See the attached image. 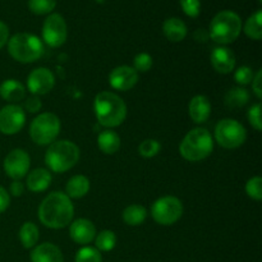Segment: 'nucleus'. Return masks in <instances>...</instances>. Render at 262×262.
<instances>
[{
	"label": "nucleus",
	"mask_w": 262,
	"mask_h": 262,
	"mask_svg": "<svg viewBox=\"0 0 262 262\" xmlns=\"http://www.w3.org/2000/svg\"><path fill=\"white\" fill-rule=\"evenodd\" d=\"M183 215V205L174 196H164L156 200L151 206V216L160 225H173Z\"/></svg>",
	"instance_id": "obj_9"
},
{
	"label": "nucleus",
	"mask_w": 262,
	"mask_h": 262,
	"mask_svg": "<svg viewBox=\"0 0 262 262\" xmlns=\"http://www.w3.org/2000/svg\"><path fill=\"white\" fill-rule=\"evenodd\" d=\"M95 2H96V3H99V4H102V3H104L105 0H95Z\"/></svg>",
	"instance_id": "obj_43"
},
{
	"label": "nucleus",
	"mask_w": 262,
	"mask_h": 262,
	"mask_svg": "<svg viewBox=\"0 0 262 262\" xmlns=\"http://www.w3.org/2000/svg\"><path fill=\"white\" fill-rule=\"evenodd\" d=\"M214 150V141L206 128H193L183 138L179 152L186 160L196 163L210 156Z\"/></svg>",
	"instance_id": "obj_3"
},
{
	"label": "nucleus",
	"mask_w": 262,
	"mask_h": 262,
	"mask_svg": "<svg viewBox=\"0 0 262 262\" xmlns=\"http://www.w3.org/2000/svg\"><path fill=\"white\" fill-rule=\"evenodd\" d=\"M9 204H10L9 194H8V192L5 191L3 187H0V214L4 212L5 210L9 207Z\"/></svg>",
	"instance_id": "obj_39"
},
{
	"label": "nucleus",
	"mask_w": 262,
	"mask_h": 262,
	"mask_svg": "<svg viewBox=\"0 0 262 262\" xmlns=\"http://www.w3.org/2000/svg\"><path fill=\"white\" fill-rule=\"evenodd\" d=\"M133 63H135V67H133V68H135V71L137 72V73L138 72L145 73V72H148L152 68V56L147 53H140L136 55Z\"/></svg>",
	"instance_id": "obj_33"
},
{
	"label": "nucleus",
	"mask_w": 262,
	"mask_h": 262,
	"mask_svg": "<svg viewBox=\"0 0 262 262\" xmlns=\"http://www.w3.org/2000/svg\"><path fill=\"white\" fill-rule=\"evenodd\" d=\"M179 2H181L182 9H183V12L188 17H199L200 12H201V3H200V0H179Z\"/></svg>",
	"instance_id": "obj_35"
},
{
	"label": "nucleus",
	"mask_w": 262,
	"mask_h": 262,
	"mask_svg": "<svg viewBox=\"0 0 262 262\" xmlns=\"http://www.w3.org/2000/svg\"><path fill=\"white\" fill-rule=\"evenodd\" d=\"M55 84V77L48 68H36L27 78V87L35 96L46 95L53 90Z\"/></svg>",
	"instance_id": "obj_13"
},
{
	"label": "nucleus",
	"mask_w": 262,
	"mask_h": 262,
	"mask_svg": "<svg viewBox=\"0 0 262 262\" xmlns=\"http://www.w3.org/2000/svg\"><path fill=\"white\" fill-rule=\"evenodd\" d=\"M9 40V28L4 22L0 20V49L5 45Z\"/></svg>",
	"instance_id": "obj_40"
},
{
	"label": "nucleus",
	"mask_w": 262,
	"mask_h": 262,
	"mask_svg": "<svg viewBox=\"0 0 262 262\" xmlns=\"http://www.w3.org/2000/svg\"><path fill=\"white\" fill-rule=\"evenodd\" d=\"M68 28L66 19L58 13L48 15L43 22L42 38L50 48H59L67 41Z\"/></svg>",
	"instance_id": "obj_10"
},
{
	"label": "nucleus",
	"mask_w": 262,
	"mask_h": 262,
	"mask_svg": "<svg viewBox=\"0 0 262 262\" xmlns=\"http://www.w3.org/2000/svg\"><path fill=\"white\" fill-rule=\"evenodd\" d=\"M146 217H147V210L141 205H129L123 211V220L130 227H138L145 222Z\"/></svg>",
	"instance_id": "obj_25"
},
{
	"label": "nucleus",
	"mask_w": 262,
	"mask_h": 262,
	"mask_svg": "<svg viewBox=\"0 0 262 262\" xmlns=\"http://www.w3.org/2000/svg\"><path fill=\"white\" fill-rule=\"evenodd\" d=\"M90 191V181L84 176H74L66 186V194L69 199H82Z\"/></svg>",
	"instance_id": "obj_23"
},
{
	"label": "nucleus",
	"mask_w": 262,
	"mask_h": 262,
	"mask_svg": "<svg viewBox=\"0 0 262 262\" xmlns=\"http://www.w3.org/2000/svg\"><path fill=\"white\" fill-rule=\"evenodd\" d=\"M245 33L252 40H261L262 38V10L258 9L253 13L245 23Z\"/></svg>",
	"instance_id": "obj_27"
},
{
	"label": "nucleus",
	"mask_w": 262,
	"mask_h": 262,
	"mask_svg": "<svg viewBox=\"0 0 262 262\" xmlns=\"http://www.w3.org/2000/svg\"><path fill=\"white\" fill-rule=\"evenodd\" d=\"M250 101V94L243 87H233L225 94V106L229 109H241Z\"/></svg>",
	"instance_id": "obj_24"
},
{
	"label": "nucleus",
	"mask_w": 262,
	"mask_h": 262,
	"mask_svg": "<svg viewBox=\"0 0 262 262\" xmlns=\"http://www.w3.org/2000/svg\"><path fill=\"white\" fill-rule=\"evenodd\" d=\"M242 31V19L232 10H222L212 18L210 23L209 35L220 45L234 42Z\"/></svg>",
	"instance_id": "obj_5"
},
{
	"label": "nucleus",
	"mask_w": 262,
	"mask_h": 262,
	"mask_svg": "<svg viewBox=\"0 0 262 262\" xmlns=\"http://www.w3.org/2000/svg\"><path fill=\"white\" fill-rule=\"evenodd\" d=\"M74 207L71 199L63 192H53L43 199L38 207V219L50 229H61L71 224Z\"/></svg>",
	"instance_id": "obj_1"
},
{
	"label": "nucleus",
	"mask_w": 262,
	"mask_h": 262,
	"mask_svg": "<svg viewBox=\"0 0 262 262\" xmlns=\"http://www.w3.org/2000/svg\"><path fill=\"white\" fill-rule=\"evenodd\" d=\"M25 122V110L19 105L10 104L0 110V132L3 135H15L22 129Z\"/></svg>",
	"instance_id": "obj_11"
},
{
	"label": "nucleus",
	"mask_w": 262,
	"mask_h": 262,
	"mask_svg": "<svg viewBox=\"0 0 262 262\" xmlns=\"http://www.w3.org/2000/svg\"><path fill=\"white\" fill-rule=\"evenodd\" d=\"M188 113L191 119L197 124L205 123L211 114V104L210 100L204 95H197L189 101Z\"/></svg>",
	"instance_id": "obj_17"
},
{
	"label": "nucleus",
	"mask_w": 262,
	"mask_h": 262,
	"mask_svg": "<svg viewBox=\"0 0 262 262\" xmlns=\"http://www.w3.org/2000/svg\"><path fill=\"white\" fill-rule=\"evenodd\" d=\"M60 132V119L54 113H42L32 120L30 136L36 145L46 146L55 142Z\"/></svg>",
	"instance_id": "obj_7"
},
{
	"label": "nucleus",
	"mask_w": 262,
	"mask_h": 262,
	"mask_svg": "<svg viewBox=\"0 0 262 262\" xmlns=\"http://www.w3.org/2000/svg\"><path fill=\"white\" fill-rule=\"evenodd\" d=\"M79 160V148L72 141L61 140L50 143L45 154V163L54 173H66Z\"/></svg>",
	"instance_id": "obj_4"
},
{
	"label": "nucleus",
	"mask_w": 262,
	"mask_h": 262,
	"mask_svg": "<svg viewBox=\"0 0 262 262\" xmlns=\"http://www.w3.org/2000/svg\"><path fill=\"white\" fill-rule=\"evenodd\" d=\"M247 130L235 119H223L215 127V140L224 148H237L246 142Z\"/></svg>",
	"instance_id": "obj_8"
},
{
	"label": "nucleus",
	"mask_w": 262,
	"mask_h": 262,
	"mask_svg": "<svg viewBox=\"0 0 262 262\" xmlns=\"http://www.w3.org/2000/svg\"><path fill=\"white\" fill-rule=\"evenodd\" d=\"M30 165V155L22 148H15V150L10 151L4 160L5 174L14 181H19L23 177H26Z\"/></svg>",
	"instance_id": "obj_12"
},
{
	"label": "nucleus",
	"mask_w": 262,
	"mask_h": 262,
	"mask_svg": "<svg viewBox=\"0 0 262 262\" xmlns=\"http://www.w3.org/2000/svg\"><path fill=\"white\" fill-rule=\"evenodd\" d=\"M69 235L78 245H89L96 237V228L90 220L77 219L69 227Z\"/></svg>",
	"instance_id": "obj_16"
},
{
	"label": "nucleus",
	"mask_w": 262,
	"mask_h": 262,
	"mask_svg": "<svg viewBox=\"0 0 262 262\" xmlns=\"http://www.w3.org/2000/svg\"><path fill=\"white\" fill-rule=\"evenodd\" d=\"M23 192H25V186L20 181H13L10 184V193L15 197L22 196Z\"/></svg>",
	"instance_id": "obj_41"
},
{
	"label": "nucleus",
	"mask_w": 262,
	"mask_h": 262,
	"mask_svg": "<svg viewBox=\"0 0 262 262\" xmlns=\"http://www.w3.org/2000/svg\"><path fill=\"white\" fill-rule=\"evenodd\" d=\"M76 262H102L101 253L94 247H83L76 253Z\"/></svg>",
	"instance_id": "obj_31"
},
{
	"label": "nucleus",
	"mask_w": 262,
	"mask_h": 262,
	"mask_svg": "<svg viewBox=\"0 0 262 262\" xmlns=\"http://www.w3.org/2000/svg\"><path fill=\"white\" fill-rule=\"evenodd\" d=\"M43 43L32 33H17L8 40L10 56L19 63H33L43 55Z\"/></svg>",
	"instance_id": "obj_6"
},
{
	"label": "nucleus",
	"mask_w": 262,
	"mask_h": 262,
	"mask_svg": "<svg viewBox=\"0 0 262 262\" xmlns=\"http://www.w3.org/2000/svg\"><path fill=\"white\" fill-rule=\"evenodd\" d=\"M51 181H53V177H51L50 171L48 169L38 168L28 174L26 183H27V188L31 192L38 193V192L46 191L50 187Z\"/></svg>",
	"instance_id": "obj_19"
},
{
	"label": "nucleus",
	"mask_w": 262,
	"mask_h": 262,
	"mask_svg": "<svg viewBox=\"0 0 262 262\" xmlns=\"http://www.w3.org/2000/svg\"><path fill=\"white\" fill-rule=\"evenodd\" d=\"M26 89L15 79H7L0 84V96L8 102H18L25 99Z\"/></svg>",
	"instance_id": "obj_21"
},
{
	"label": "nucleus",
	"mask_w": 262,
	"mask_h": 262,
	"mask_svg": "<svg viewBox=\"0 0 262 262\" xmlns=\"http://www.w3.org/2000/svg\"><path fill=\"white\" fill-rule=\"evenodd\" d=\"M252 90L255 92V95L257 96L258 100L262 99V71L257 72V73L253 76L252 79Z\"/></svg>",
	"instance_id": "obj_38"
},
{
	"label": "nucleus",
	"mask_w": 262,
	"mask_h": 262,
	"mask_svg": "<svg viewBox=\"0 0 262 262\" xmlns=\"http://www.w3.org/2000/svg\"><path fill=\"white\" fill-rule=\"evenodd\" d=\"M234 79L241 87L242 86H247L248 83H251L253 79V72L250 67L243 66L239 67V68L235 71L234 73Z\"/></svg>",
	"instance_id": "obj_34"
},
{
	"label": "nucleus",
	"mask_w": 262,
	"mask_h": 262,
	"mask_svg": "<svg viewBox=\"0 0 262 262\" xmlns=\"http://www.w3.org/2000/svg\"><path fill=\"white\" fill-rule=\"evenodd\" d=\"M161 150V145L159 141L152 140V138H148V140H145L143 142H141V145L138 146V152L142 158L150 159L154 158V156L158 155Z\"/></svg>",
	"instance_id": "obj_30"
},
{
	"label": "nucleus",
	"mask_w": 262,
	"mask_h": 262,
	"mask_svg": "<svg viewBox=\"0 0 262 262\" xmlns=\"http://www.w3.org/2000/svg\"><path fill=\"white\" fill-rule=\"evenodd\" d=\"M95 245H96V250L109 252V251L114 250L115 245H117V235L112 230H102L97 234Z\"/></svg>",
	"instance_id": "obj_28"
},
{
	"label": "nucleus",
	"mask_w": 262,
	"mask_h": 262,
	"mask_svg": "<svg viewBox=\"0 0 262 262\" xmlns=\"http://www.w3.org/2000/svg\"><path fill=\"white\" fill-rule=\"evenodd\" d=\"M211 66L214 67L217 73L228 74L234 71L235 67V55L230 49L225 46H217L212 50L210 55Z\"/></svg>",
	"instance_id": "obj_15"
},
{
	"label": "nucleus",
	"mask_w": 262,
	"mask_h": 262,
	"mask_svg": "<svg viewBox=\"0 0 262 262\" xmlns=\"http://www.w3.org/2000/svg\"><path fill=\"white\" fill-rule=\"evenodd\" d=\"M38 238H40V235H38V229L33 223L27 222L20 227L19 241L25 248L30 250V248L35 247Z\"/></svg>",
	"instance_id": "obj_26"
},
{
	"label": "nucleus",
	"mask_w": 262,
	"mask_h": 262,
	"mask_svg": "<svg viewBox=\"0 0 262 262\" xmlns=\"http://www.w3.org/2000/svg\"><path fill=\"white\" fill-rule=\"evenodd\" d=\"M246 192L248 197L252 200L260 201L262 199V178L261 177H253L246 184Z\"/></svg>",
	"instance_id": "obj_32"
},
{
	"label": "nucleus",
	"mask_w": 262,
	"mask_h": 262,
	"mask_svg": "<svg viewBox=\"0 0 262 262\" xmlns=\"http://www.w3.org/2000/svg\"><path fill=\"white\" fill-rule=\"evenodd\" d=\"M96 119L102 127H119L127 118V105L122 97L109 91H102L96 95L94 101Z\"/></svg>",
	"instance_id": "obj_2"
},
{
	"label": "nucleus",
	"mask_w": 262,
	"mask_h": 262,
	"mask_svg": "<svg viewBox=\"0 0 262 262\" xmlns=\"http://www.w3.org/2000/svg\"><path fill=\"white\" fill-rule=\"evenodd\" d=\"M138 82V73L133 67L120 66L113 69L109 74L110 86L118 91H128Z\"/></svg>",
	"instance_id": "obj_14"
},
{
	"label": "nucleus",
	"mask_w": 262,
	"mask_h": 262,
	"mask_svg": "<svg viewBox=\"0 0 262 262\" xmlns=\"http://www.w3.org/2000/svg\"><path fill=\"white\" fill-rule=\"evenodd\" d=\"M248 120H250V124L255 128L256 130H261L262 128V122H261V104L252 105L248 110Z\"/></svg>",
	"instance_id": "obj_36"
},
{
	"label": "nucleus",
	"mask_w": 262,
	"mask_h": 262,
	"mask_svg": "<svg viewBox=\"0 0 262 262\" xmlns=\"http://www.w3.org/2000/svg\"><path fill=\"white\" fill-rule=\"evenodd\" d=\"M97 146L106 155H113L120 148V137L112 129H105L97 136Z\"/></svg>",
	"instance_id": "obj_22"
},
{
	"label": "nucleus",
	"mask_w": 262,
	"mask_h": 262,
	"mask_svg": "<svg viewBox=\"0 0 262 262\" xmlns=\"http://www.w3.org/2000/svg\"><path fill=\"white\" fill-rule=\"evenodd\" d=\"M258 3H262V0H258Z\"/></svg>",
	"instance_id": "obj_44"
},
{
	"label": "nucleus",
	"mask_w": 262,
	"mask_h": 262,
	"mask_svg": "<svg viewBox=\"0 0 262 262\" xmlns=\"http://www.w3.org/2000/svg\"><path fill=\"white\" fill-rule=\"evenodd\" d=\"M32 262H64L63 253L53 243H42L36 246L31 252Z\"/></svg>",
	"instance_id": "obj_18"
},
{
	"label": "nucleus",
	"mask_w": 262,
	"mask_h": 262,
	"mask_svg": "<svg viewBox=\"0 0 262 262\" xmlns=\"http://www.w3.org/2000/svg\"><path fill=\"white\" fill-rule=\"evenodd\" d=\"M56 7V0H28V8L33 14L43 15L53 12Z\"/></svg>",
	"instance_id": "obj_29"
},
{
	"label": "nucleus",
	"mask_w": 262,
	"mask_h": 262,
	"mask_svg": "<svg viewBox=\"0 0 262 262\" xmlns=\"http://www.w3.org/2000/svg\"><path fill=\"white\" fill-rule=\"evenodd\" d=\"M193 38L197 41V42H206L210 38L209 31L204 30V28H199V30L194 31Z\"/></svg>",
	"instance_id": "obj_42"
},
{
	"label": "nucleus",
	"mask_w": 262,
	"mask_h": 262,
	"mask_svg": "<svg viewBox=\"0 0 262 262\" xmlns=\"http://www.w3.org/2000/svg\"><path fill=\"white\" fill-rule=\"evenodd\" d=\"M163 32L171 42H181L187 36V26L179 18H168L163 25Z\"/></svg>",
	"instance_id": "obj_20"
},
{
	"label": "nucleus",
	"mask_w": 262,
	"mask_h": 262,
	"mask_svg": "<svg viewBox=\"0 0 262 262\" xmlns=\"http://www.w3.org/2000/svg\"><path fill=\"white\" fill-rule=\"evenodd\" d=\"M25 107L27 112L32 113L33 114V113L40 112L41 107H42V102H41V100L38 99V96H35V95H33V96L28 97V99L26 100Z\"/></svg>",
	"instance_id": "obj_37"
}]
</instances>
